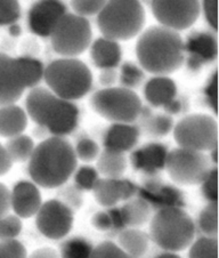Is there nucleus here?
<instances>
[{
  "label": "nucleus",
  "mask_w": 219,
  "mask_h": 258,
  "mask_svg": "<svg viewBox=\"0 0 219 258\" xmlns=\"http://www.w3.org/2000/svg\"><path fill=\"white\" fill-rule=\"evenodd\" d=\"M77 166L78 159L70 142L51 136L34 148L29 159V175L38 186L56 188L67 182Z\"/></svg>",
  "instance_id": "f257e3e1"
},
{
  "label": "nucleus",
  "mask_w": 219,
  "mask_h": 258,
  "mask_svg": "<svg viewBox=\"0 0 219 258\" xmlns=\"http://www.w3.org/2000/svg\"><path fill=\"white\" fill-rule=\"evenodd\" d=\"M139 67L154 76L167 77L185 61L180 34L161 25H153L141 33L136 44Z\"/></svg>",
  "instance_id": "f03ea898"
},
{
  "label": "nucleus",
  "mask_w": 219,
  "mask_h": 258,
  "mask_svg": "<svg viewBox=\"0 0 219 258\" xmlns=\"http://www.w3.org/2000/svg\"><path fill=\"white\" fill-rule=\"evenodd\" d=\"M25 109L32 121L46 128L53 136L64 137L78 126L77 105L59 98L48 88H32L25 100Z\"/></svg>",
  "instance_id": "7ed1b4c3"
},
{
  "label": "nucleus",
  "mask_w": 219,
  "mask_h": 258,
  "mask_svg": "<svg viewBox=\"0 0 219 258\" xmlns=\"http://www.w3.org/2000/svg\"><path fill=\"white\" fill-rule=\"evenodd\" d=\"M149 236L165 251H183L194 241L195 224L183 208L161 209L151 219Z\"/></svg>",
  "instance_id": "20e7f679"
},
{
  "label": "nucleus",
  "mask_w": 219,
  "mask_h": 258,
  "mask_svg": "<svg viewBox=\"0 0 219 258\" xmlns=\"http://www.w3.org/2000/svg\"><path fill=\"white\" fill-rule=\"evenodd\" d=\"M145 10L136 0L106 2L97 15V27L103 37L126 41L136 37L144 28Z\"/></svg>",
  "instance_id": "39448f33"
},
{
  "label": "nucleus",
  "mask_w": 219,
  "mask_h": 258,
  "mask_svg": "<svg viewBox=\"0 0 219 258\" xmlns=\"http://www.w3.org/2000/svg\"><path fill=\"white\" fill-rule=\"evenodd\" d=\"M44 79L51 93L68 102L83 98L93 86L92 72L78 58L55 59L45 68Z\"/></svg>",
  "instance_id": "423d86ee"
},
{
  "label": "nucleus",
  "mask_w": 219,
  "mask_h": 258,
  "mask_svg": "<svg viewBox=\"0 0 219 258\" xmlns=\"http://www.w3.org/2000/svg\"><path fill=\"white\" fill-rule=\"evenodd\" d=\"M90 106L113 123H132L140 117L141 101L134 90L120 87H109L97 90L90 98Z\"/></svg>",
  "instance_id": "0eeeda50"
},
{
  "label": "nucleus",
  "mask_w": 219,
  "mask_h": 258,
  "mask_svg": "<svg viewBox=\"0 0 219 258\" xmlns=\"http://www.w3.org/2000/svg\"><path fill=\"white\" fill-rule=\"evenodd\" d=\"M49 37L55 53L76 58L92 44L93 31L87 19L67 12L55 24Z\"/></svg>",
  "instance_id": "6e6552de"
},
{
  "label": "nucleus",
  "mask_w": 219,
  "mask_h": 258,
  "mask_svg": "<svg viewBox=\"0 0 219 258\" xmlns=\"http://www.w3.org/2000/svg\"><path fill=\"white\" fill-rule=\"evenodd\" d=\"M174 137L179 148L205 152L217 148L218 123L208 114H190L174 127Z\"/></svg>",
  "instance_id": "1a4fd4ad"
},
{
  "label": "nucleus",
  "mask_w": 219,
  "mask_h": 258,
  "mask_svg": "<svg viewBox=\"0 0 219 258\" xmlns=\"http://www.w3.org/2000/svg\"><path fill=\"white\" fill-rule=\"evenodd\" d=\"M211 161L204 152L177 148L168 152L165 169L178 185H199L211 170Z\"/></svg>",
  "instance_id": "9d476101"
},
{
  "label": "nucleus",
  "mask_w": 219,
  "mask_h": 258,
  "mask_svg": "<svg viewBox=\"0 0 219 258\" xmlns=\"http://www.w3.org/2000/svg\"><path fill=\"white\" fill-rule=\"evenodd\" d=\"M151 10L161 27L178 32L196 22L201 14V3L196 0H156L151 2Z\"/></svg>",
  "instance_id": "9b49d317"
},
{
  "label": "nucleus",
  "mask_w": 219,
  "mask_h": 258,
  "mask_svg": "<svg viewBox=\"0 0 219 258\" xmlns=\"http://www.w3.org/2000/svg\"><path fill=\"white\" fill-rule=\"evenodd\" d=\"M36 225L40 233L51 240H61L70 233L73 225V210L61 200L42 202L36 214Z\"/></svg>",
  "instance_id": "f8f14e48"
},
{
  "label": "nucleus",
  "mask_w": 219,
  "mask_h": 258,
  "mask_svg": "<svg viewBox=\"0 0 219 258\" xmlns=\"http://www.w3.org/2000/svg\"><path fill=\"white\" fill-rule=\"evenodd\" d=\"M27 89L19 59L0 53V106L15 104Z\"/></svg>",
  "instance_id": "ddd939ff"
},
{
  "label": "nucleus",
  "mask_w": 219,
  "mask_h": 258,
  "mask_svg": "<svg viewBox=\"0 0 219 258\" xmlns=\"http://www.w3.org/2000/svg\"><path fill=\"white\" fill-rule=\"evenodd\" d=\"M184 53L187 57L188 69L192 71L200 70L218 56L216 34L205 31L192 32L184 42Z\"/></svg>",
  "instance_id": "4468645a"
},
{
  "label": "nucleus",
  "mask_w": 219,
  "mask_h": 258,
  "mask_svg": "<svg viewBox=\"0 0 219 258\" xmlns=\"http://www.w3.org/2000/svg\"><path fill=\"white\" fill-rule=\"evenodd\" d=\"M137 195L157 212L166 208H183L184 206L182 192L176 186L162 183L157 178L146 180L138 187Z\"/></svg>",
  "instance_id": "2eb2a0df"
},
{
  "label": "nucleus",
  "mask_w": 219,
  "mask_h": 258,
  "mask_svg": "<svg viewBox=\"0 0 219 258\" xmlns=\"http://www.w3.org/2000/svg\"><path fill=\"white\" fill-rule=\"evenodd\" d=\"M67 13V6L57 0L34 3L29 11V27L33 33L49 37L55 24Z\"/></svg>",
  "instance_id": "dca6fc26"
},
{
  "label": "nucleus",
  "mask_w": 219,
  "mask_h": 258,
  "mask_svg": "<svg viewBox=\"0 0 219 258\" xmlns=\"http://www.w3.org/2000/svg\"><path fill=\"white\" fill-rule=\"evenodd\" d=\"M138 186L129 179L100 177L93 188L98 204L104 207H114L121 201H128L137 195Z\"/></svg>",
  "instance_id": "f3484780"
},
{
  "label": "nucleus",
  "mask_w": 219,
  "mask_h": 258,
  "mask_svg": "<svg viewBox=\"0 0 219 258\" xmlns=\"http://www.w3.org/2000/svg\"><path fill=\"white\" fill-rule=\"evenodd\" d=\"M168 152L165 144L149 143L132 151L130 162L135 170L153 177L165 169Z\"/></svg>",
  "instance_id": "a211bd4d"
},
{
  "label": "nucleus",
  "mask_w": 219,
  "mask_h": 258,
  "mask_svg": "<svg viewBox=\"0 0 219 258\" xmlns=\"http://www.w3.org/2000/svg\"><path fill=\"white\" fill-rule=\"evenodd\" d=\"M42 205L41 195L33 182L21 180L16 183L11 192V209L20 218L36 216Z\"/></svg>",
  "instance_id": "6ab92c4d"
},
{
  "label": "nucleus",
  "mask_w": 219,
  "mask_h": 258,
  "mask_svg": "<svg viewBox=\"0 0 219 258\" xmlns=\"http://www.w3.org/2000/svg\"><path fill=\"white\" fill-rule=\"evenodd\" d=\"M139 128L131 123H112L104 135V150L126 153L135 149L139 139Z\"/></svg>",
  "instance_id": "aec40b11"
},
{
  "label": "nucleus",
  "mask_w": 219,
  "mask_h": 258,
  "mask_svg": "<svg viewBox=\"0 0 219 258\" xmlns=\"http://www.w3.org/2000/svg\"><path fill=\"white\" fill-rule=\"evenodd\" d=\"M144 97L154 107H165L177 97V86L169 77H153L145 85Z\"/></svg>",
  "instance_id": "412c9836"
},
{
  "label": "nucleus",
  "mask_w": 219,
  "mask_h": 258,
  "mask_svg": "<svg viewBox=\"0 0 219 258\" xmlns=\"http://www.w3.org/2000/svg\"><path fill=\"white\" fill-rule=\"evenodd\" d=\"M90 55L94 64L103 70L117 68L121 62L122 51L119 42L102 37L93 42Z\"/></svg>",
  "instance_id": "4be33fe9"
},
{
  "label": "nucleus",
  "mask_w": 219,
  "mask_h": 258,
  "mask_svg": "<svg viewBox=\"0 0 219 258\" xmlns=\"http://www.w3.org/2000/svg\"><path fill=\"white\" fill-rule=\"evenodd\" d=\"M28 126V114L22 107L11 104L0 106V136L12 139L23 134Z\"/></svg>",
  "instance_id": "5701e85b"
},
{
  "label": "nucleus",
  "mask_w": 219,
  "mask_h": 258,
  "mask_svg": "<svg viewBox=\"0 0 219 258\" xmlns=\"http://www.w3.org/2000/svg\"><path fill=\"white\" fill-rule=\"evenodd\" d=\"M150 236L138 229H123L118 236V246L130 258H140L149 249Z\"/></svg>",
  "instance_id": "b1692460"
},
{
  "label": "nucleus",
  "mask_w": 219,
  "mask_h": 258,
  "mask_svg": "<svg viewBox=\"0 0 219 258\" xmlns=\"http://www.w3.org/2000/svg\"><path fill=\"white\" fill-rule=\"evenodd\" d=\"M151 207L141 199L128 200L127 204H124L122 207H120L122 221L124 226L129 229H138V227L145 225L151 217Z\"/></svg>",
  "instance_id": "393cba45"
},
{
  "label": "nucleus",
  "mask_w": 219,
  "mask_h": 258,
  "mask_svg": "<svg viewBox=\"0 0 219 258\" xmlns=\"http://www.w3.org/2000/svg\"><path fill=\"white\" fill-rule=\"evenodd\" d=\"M97 171L104 178H122L127 169V158L123 153L103 150L97 158Z\"/></svg>",
  "instance_id": "a878e982"
},
{
  "label": "nucleus",
  "mask_w": 219,
  "mask_h": 258,
  "mask_svg": "<svg viewBox=\"0 0 219 258\" xmlns=\"http://www.w3.org/2000/svg\"><path fill=\"white\" fill-rule=\"evenodd\" d=\"M34 148H36V144L33 140L24 134L8 139L5 144V149L10 154L13 163L29 161L34 151Z\"/></svg>",
  "instance_id": "bb28decb"
},
{
  "label": "nucleus",
  "mask_w": 219,
  "mask_h": 258,
  "mask_svg": "<svg viewBox=\"0 0 219 258\" xmlns=\"http://www.w3.org/2000/svg\"><path fill=\"white\" fill-rule=\"evenodd\" d=\"M93 244L81 236H73L64 241L59 248V258H92Z\"/></svg>",
  "instance_id": "cd10ccee"
},
{
  "label": "nucleus",
  "mask_w": 219,
  "mask_h": 258,
  "mask_svg": "<svg viewBox=\"0 0 219 258\" xmlns=\"http://www.w3.org/2000/svg\"><path fill=\"white\" fill-rule=\"evenodd\" d=\"M141 115V114H140ZM144 115V114H143ZM144 128L149 135L154 137H162L168 135L174 129V121L168 114H156L153 115L148 110V113L144 115Z\"/></svg>",
  "instance_id": "c85d7f7f"
},
{
  "label": "nucleus",
  "mask_w": 219,
  "mask_h": 258,
  "mask_svg": "<svg viewBox=\"0 0 219 258\" xmlns=\"http://www.w3.org/2000/svg\"><path fill=\"white\" fill-rule=\"evenodd\" d=\"M17 59H19L21 69H22L27 88L37 87L41 79L44 78L45 68L42 63L32 57H19Z\"/></svg>",
  "instance_id": "c756f323"
},
{
  "label": "nucleus",
  "mask_w": 219,
  "mask_h": 258,
  "mask_svg": "<svg viewBox=\"0 0 219 258\" xmlns=\"http://www.w3.org/2000/svg\"><path fill=\"white\" fill-rule=\"evenodd\" d=\"M199 227L204 236L217 238L218 234V205L209 202L199 215Z\"/></svg>",
  "instance_id": "7c9ffc66"
},
{
  "label": "nucleus",
  "mask_w": 219,
  "mask_h": 258,
  "mask_svg": "<svg viewBox=\"0 0 219 258\" xmlns=\"http://www.w3.org/2000/svg\"><path fill=\"white\" fill-rule=\"evenodd\" d=\"M188 258H218V240L210 236H201L193 241Z\"/></svg>",
  "instance_id": "2f4dec72"
},
{
  "label": "nucleus",
  "mask_w": 219,
  "mask_h": 258,
  "mask_svg": "<svg viewBox=\"0 0 219 258\" xmlns=\"http://www.w3.org/2000/svg\"><path fill=\"white\" fill-rule=\"evenodd\" d=\"M144 80V70L134 62H126L122 64L120 71V84L121 87L132 90L138 87Z\"/></svg>",
  "instance_id": "473e14b6"
},
{
  "label": "nucleus",
  "mask_w": 219,
  "mask_h": 258,
  "mask_svg": "<svg viewBox=\"0 0 219 258\" xmlns=\"http://www.w3.org/2000/svg\"><path fill=\"white\" fill-rule=\"evenodd\" d=\"M100 178V174L96 168L92 166H81L75 171L76 187L81 191H93L96 182Z\"/></svg>",
  "instance_id": "72a5a7b5"
},
{
  "label": "nucleus",
  "mask_w": 219,
  "mask_h": 258,
  "mask_svg": "<svg viewBox=\"0 0 219 258\" xmlns=\"http://www.w3.org/2000/svg\"><path fill=\"white\" fill-rule=\"evenodd\" d=\"M75 149V153L77 159H80L84 162H93L97 160L101 153V149L98 144L93 139L89 137H81L77 142Z\"/></svg>",
  "instance_id": "f704fd0d"
},
{
  "label": "nucleus",
  "mask_w": 219,
  "mask_h": 258,
  "mask_svg": "<svg viewBox=\"0 0 219 258\" xmlns=\"http://www.w3.org/2000/svg\"><path fill=\"white\" fill-rule=\"evenodd\" d=\"M22 222L16 215L7 214L6 216L0 218V240L16 239L22 231Z\"/></svg>",
  "instance_id": "c9c22d12"
},
{
  "label": "nucleus",
  "mask_w": 219,
  "mask_h": 258,
  "mask_svg": "<svg viewBox=\"0 0 219 258\" xmlns=\"http://www.w3.org/2000/svg\"><path fill=\"white\" fill-rule=\"evenodd\" d=\"M105 3L106 2H103V0H94V2L92 0H75V2H71V6L76 15L87 19V16L98 15V13L104 7Z\"/></svg>",
  "instance_id": "e433bc0d"
},
{
  "label": "nucleus",
  "mask_w": 219,
  "mask_h": 258,
  "mask_svg": "<svg viewBox=\"0 0 219 258\" xmlns=\"http://www.w3.org/2000/svg\"><path fill=\"white\" fill-rule=\"evenodd\" d=\"M21 17V5L15 0L0 2V25H12Z\"/></svg>",
  "instance_id": "4c0bfd02"
},
{
  "label": "nucleus",
  "mask_w": 219,
  "mask_h": 258,
  "mask_svg": "<svg viewBox=\"0 0 219 258\" xmlns=\"http://www.w3.org/2000/svg\"><path fill=\"white\" fill-rule=\"evenodd\" d=\"M24 244L19 240H0V258H27Z\"/></svg>",
  "instance_id": "58836bf2"
},
{
  "label": "nucleus",
  "mask_w": 219,
  "mask_h": 258,
  "mask_svg": "<svg viewBox=\"0 0 219 258\" xmlns=\"http://www.w3.org/2000/svg\"><path fill=\"white\" fill-rule=\"evenodd\" d=\"M92 258H130L112 241H104L94 247Z\"/></svg>",
  "instance_id": "ea45409f"
},
{
  "label": "nucleus",
  "mask_w": 219,
  "mask_h": 258,
  "mask_svg": "<svg viewBox=\"0 0 219 258\" xmlns=\"http://www.w3.org/2000/svg\"><path fill=\"white\" fill-rule=\"evenodd\" d=\"M203 197L209 202H217L218 200V170L217 167L209 171L207 177L201 183Z\"/></svg>",
  "instance_id": "a19ab883"
},
{
  "label": "nucleus",
  "mask_w": 219,
  "mask_h": 258,
  "mask_svg": "<svg viewBox=\"0 0 219 258\" xmlns=\"http://www.w3.org/2000/svg\"><path fill=\"white\" fill-rule=\"evenodd\" d=\"M201 10H203L205 20L208 21L210 27L216 32L218 28V2L217 0H205L201 4Z\"/></svg>",
  "instance_id": "79ce46f5"
},
{
  "label": "nucleus",
  "mask_w": 219,
  "mask_h": 258,
  "mask_svg": "<svg viewBox=\"0 0 219 258\" xmlns=\"http://www.w3.org/2000/svg\"><path fill=\"white\" fill-rule=\"evenodd\" d=\"M90 223L96 230L101 232L112 230V222H111L110 215L107 212H97L94 214L92 219H90Z\"/></svg>",
  "instance_id": "37998d69"
},
{
  "label": "nucleus",
  "mask_w": 219,
  "mask_h": 258,
  "mask_svg": "<svg viewBox=\"0 0 219 258\" xmlns=\"http://www.w3.org/2000/svg\"><path fill=\"white\" fill-rule=\"evenodd\" d=\"M218 76L217 71H214L213 75L210 78L209 83L205 87V96H207V100L209 102V105L212 107L213 112L217 114V88H218Z\"/></svg>",
  "instance_id": "c03bdc74"
},
{
  "label": "nucleus",
  "mask_w": 219,
  "mask_h": 258,
  "mask_svg": "<svg viewBox=\"0 0 219 258\" xmlns=\"http://www.w3.org/2000/svg\"><path fill=\"white\" fill-rule=\"evenodd\" d=\"M11 210V191L0 183V218L6 216Z\"/></svg>",
  "instance_id": "a18cd8bd"
},
{
  "label": "nucleus",
  "mask_w": 219,
  "mask_h": 258,
  "mask_svg": "<svg viewBox=\"0 0 219 258\" xmlns=\"http://www.w3.org/2000/svg\"><path fill=\"white\" fill-rule=\"evenodd\" d=\"M118 80V72L115 69H103L100 73V83L105 88L113 87Z\"/></svg>",
  "instance_id": "49530a36"
},
{
  "label": "nucleus",
  "mask_w": 219,
  "mask_h": 258,
  "mask_svg": "<svg viewBox=\"0 0 219 258\" xmlns=\"http://www.w3.org/2000/svg\"><path fill=\"white\" fill-rule=\"evenodd\" d=\"M13 166V161L8 154L5 145L0 143V176L7 174Z\"/></svg>",
  "instance_id": "de8ad7c7"
},
{
  "label": "nucleus",
  "mask_w": 219,
  "mask_h": 258,
  "mask_svg": "<svg viewBox=\"0 0 219 258\" xmlns=\"http://www.w3.org/2000/svg\"><path fill=\"white\" fill-rule=\"evenodd\" d=\"M107 213H109L111 222H112V229L119 230V231H122L123 229H126V226H124L123 221H122L121 213H120V208L111 207V209Z\"/></svg>",
  "instance_id": "09e8293b"
},
{
  "label": "nucleus",
  "mask_w": 219,
  "mask_h": 258,
  "mask_svg": "<svg viewBox=\"0 0 219 258\" xmlns=\"http://www.w3.org/2000/svg\"><path fill=\"white\" fill-rule=\"evenodd\" d=\"M27 258H59L58 252L53 248L42 247L34 250Z\"/></svg>",
  "instance_id": "8fccbe9b"
},
{
  "label": "nucleus",
  "mask_w": 219,
  "mask_h": 258,
  "mask_svg": "<svg viewBox=\"0 0 219 258\" xmlns=\"http://www.w3.org/2000/svg\"><path fill=\"white\" fill-rule=\"evenodd\" d=\"M162 109L168 114H178L183 109V103L179 98L176 97L174 101H171L169 104H167L165 107H162Z\"/></svg>",
  "instance_id": "3c124183"
},
{
  "label": "nucleus",
  "mask_w": 219,
  "mask_h": 258,
  "mask_svg": "<svg viewBox=\"0 0 219 258\" xmlns=\"http://www.w3.org/2000/svg\"><path fill=\"white\" fill-rule=\"evenodd\" d=\"M154 258H182L177 252H170V251H165L162 253H159L158 256Z\"/></svg>",
  "instance_id": "603ef678"
},
{
  "label": "nucleus",
  "mask_w": 219,
  "mask_h": 258,
  "mask_svg": "<svg viewBox=\"0 0 219 258\" xmlns=\"http://www.w3.org/2000/svg\"><path fill=\"white\" fill-rule=\"evenodd\" d=\"M10 33L12 34V36H14V37L20 36V34L22 33V31H21L20 25H17L16 23L10 25Z\"/></svg>",
  "instance_id": "864d4df0"
},
{
  "label": "nucleus",
  "mask_w": 219,
  "mask_h": 258,
  "mask_svg": "<svg viewBox=\"0 0 219 258\" xmlns=\"http://www.w3.org/2000/svg\"><path fill=\"white\" fill-rule=\"evenodd\" d=\"M210 161H212L214 163V166L217 165V162H218V159H217V148L210 151Z\"/></svg>",
  "instance_id": "5fc2aeb1"
}]
</instances>
